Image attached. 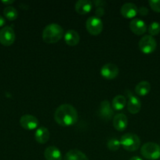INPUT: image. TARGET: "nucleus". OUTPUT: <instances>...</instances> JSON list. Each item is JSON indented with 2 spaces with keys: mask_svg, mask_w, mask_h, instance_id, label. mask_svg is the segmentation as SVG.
Returning a JSON list of instances; mask_svg holds the SVG:
<instances>
[{
  "mask_svg": "<svg viewBox=\"0 0 160 160\" xmlns=\"http://www.w3.org/2000/svg\"><path fill=\"white\" fill-rule=\"evenodd\" d=\"M78 119V112L72 105H61L54 112L55 121L62 127L72 126L76 123Z\"/></svg>",
  "mask_w": 160,
  "mask_h": 160,
  "instance_id": "f257e3e1",
  "label": "nucleus"
},
{
  "mask_svg": "<svg viewBox=\"0 0 160 160\" xmlns=\"http://www.w3.org/2000/svg\"><path fill=\"white\" fill-rule=\"evenodd\" d=\"M64 30L57 23H50L42 31V39L47 44H54L59 42L63 37Z\"/></svg>",
  "mask_w": 160,
  "mask_h": 160,
  "instance_id": "f03ea898",
  "label": "nucleus"
},
{
  "mask_svg": "<svg viewBox=\"0 0 160 160\" xmlns=\"http://www.w3.org/2000/svg\"><path fill=\"white\" fill-rule=\"evenodd\" d=\"M121 145L128 152H135L140 148L141 140L136 134L133 133H126L122 136L120 140Z\"/></svg>",
  "mask_w": 160,
  "mask_h": 160,
  "instance_id": "7ed1b4c3",
  "label": "nucleus"
},
{
  "mask_svg": "<svg viewBox=\"0 0 160 160\" xmlns=\"http://www.w3.org/2000/svg\"><path fill=\"white\" fill-rule=\"evenodd\" d=\"M141 153L147 159H158L160 158V146L155 142H147L141 147Z\"/></svg>",
  "mask_w": 160,
  "mask_h": 160,
  "instance_id": "20e7f679",
  "label": "nucleus"
},
{
  "mask_svg": "<svg viewBox=\"0 0 160 160\" xmlns=\"http://www.w3.org/2000/svg\"><path fill=\"white\" fill-rule=\"evenodd\" d=\"M157 43L155 39L151 35H144L139 42V48L144 54H151L155 52Z\"/></svg>",
  "mask_w": 160,
  "mask_h": 160,
  "instance_id": "39448f33",
  "label": "nucleus"
},
{
  "mask_svg": "<svg viewBox=\"0 0 160 160\" xmlns=\"http://www.w3.org/2000/svg\"><path fill=\"white\" fill-rule=\"evenodd\" d=\"M86 28L92 35H98L103 31V22L97 17H90L86 22Z\"/></svg>",
  "mask_w": 160,
  "mask_h": 160,
  "instance_id": "423d86ee",
  "label": "nucleus"
},
{
  "mask_svg": "<svg viewBox=\"0 0 160 160\" xmlns=\"http://www.w3.org/2000/svg\"><path fill=\"white\" fill-rule=\"evenodd\" d=\"M16 34L14 30L11 27H3L0 30V43L5 46L13 45L15 41Z\"/></svg>",
  "mask_w": 160,
  "mask_h": 160,
  "instance_id": "0eeeda50",
  "label": "nucleus"
},
{
  "mask_svg": "<svg viewBox=\"0 0 160 160\" xmlns=\"http://www.w3.org/2000/svg\"><path fill=\"white\" fill-rule=\"evenodd\" d=\"M119 67L114 63H107L100 69V74L107 80H112L119 75Z\"/></svg>",
  "mask_w": 160,
  "mask_h": 160,
  "instance_id": "6e6552de",
  "label": "nucleus"
},
{
  "mask_svg": "<svg viewBox=\"0 0 160 160\" xmlns=\"http://www.w3.org/2000/svg\"><path fill=\"white\" fill-rule=\"evenodd\" d=\"M20 124L24 129L31 131L35 130L39 126V120L35 117L32 115H24L20 119Z\"/></svg>",
  "mask_w": 160,
  "mask_h": 160,
  "instance_id": "1a4fd4ad",
  "label": "nucleus"
},
{
  "mask_svg": "<svg viewBox=\"0 0 160 160\" xmlns=\"http://www.w3.org/2000/svg\"><path fill=\"white\" fill-rule=\"evenodd\" d=\"M114 115V110L112 109V106H111V103L108 100H104L101 102L99 108V116L100 118L103 119L104 120H111Z\"/></svg>",
  "mask_w": 160,
  "mask_h": 160,
  "instance_id": "9d476101",
  "label": "nucleus"
},
{
  "mask_svg": "<svg viewBox=\"0 0 160 160\" xmlns=\"http://www.w3.org/2000/svg\"><path fill=\"white\" fill-rule=\"evenodd\" d=\"M129 99L127 102V109L131 114H136L141 111V102L136 96L133 95L131 92H127Z\"/></svg>",
  "mask_w": 160,
  "mask_h": 160,
  "instance_id": "9b49d317",
  "label": "nucleus"
},
{
  "mask_svg": "<svg viewBox=\"0 0 160 160\" xmlns=\"http://www.w3.org/2000/svg\"><path fill=\"white\" fill-rule=\"evenodd\" d=\"M130 28L133 34L136 35H142L147 31V25L144 20L134 18L130 21Z\"/></svg>",
  "mask_w": 160,
  "mask_h": 160,
  "instance_id": "f8f14e48",
  "label": "nucleus"
},
{
  "mask_svg": "<svg viewBox=\"0 0 160 160\" xmlns=\"http://www.w3.org/2000/svg\"><path fill=\"white\" fill-rule=\"evenodd\" d=\"M138 13V8L134 3L127 2L122 5L121 8V14L126 19L134 18Z\"/></svg>",
  "mask_w": 160,
  "mask_h": 160,
  "instance_id": "ddd939ff",
  "label": "nucleus"
},
{
  "mask_svg": "<svg viewBox=\"0 0 160 160\" xmlns=\"http://www.w3.org/2000/svg\"><path fill=\"white\" fill-rule=\"evenodd\" d=\"M113 127L118 131H123L128 125V118L124 113H118L113 118Z\"/></svg>",
  "mask_w": 160,
  "mask_h": 160,
  "instance_id": "4468645a",
  "label": "nucleus"
},
{
  "mask_svg": "<svg viewBox=\"0 0 160 160\" xmlns=\"http://www.w3.org/2000/svg\"><path fill=\"white\" fill-rule=\"evenodd\" d=\"M75 10L78 14L85 15L87 14L92 10L93 2L89 0H78L75 3Z\"/></svg>",
  "mask_w": 160,
  "mask_h": 160,
  "instance_id": "2eb2a0df",
  "label": "nucleus"
},
{
  "mask_svg": "<svg viewBox=\"0 0 160 160\" xmlns=\"http://www.w3.org/2000/svg\"><path fill=\"white\" fill-rule=\"evenodd\" d=\"M35 139L39 144H45L50 139V131L45 127H40L35 132Z\"/></svg>",
  "mask_w": 160,
  "mask_h": 160,
  "instance_id": "dca6fc26",
  "label": "nucleus"
},
{
  "mask_svg": "<svg viewBox=\"0 0 160 160\" xmlns=\"http://www.w3.org/2000/svg\"><path fill=\"white\" fill-rule=\"evenodd\" d=\"M44 156L46 160H62V153L55 146H49L44 152Z\"/></svg>",
  "mask_w": 160,
  "mask_h": 160,
  "instance_id": "f3484780",
  "label": "nucleus"
},
{
  "mask_svg": "<svg viewBox=\"0 0 160 160\" xmlns=\"http://www.w3.org/2000/svg\"><path fill=\"white\" fill-rule=\"evenodd\" d=\"M64 41L66 44L70 46H75L80 41V36L75 30H68L64 34Z\"/></svg>",
  "mask_w": 160,
  "mask_h": 160,
  "instance_id": "a211bd4d",
  "label": "nucleus"
},
{
  "mask_svg": "<svg viewBox=\"0 0 160 160\" xmlns=\"http://www.w3.org/2000/svg\"><path fill=\"white\" fill-rule=\"evenodd\" d=\"M64 160H89L86 154L78 149H72L66 153Z\"/></svg>",
  "mask_w": 160,
  "mask_h": 160,
  "instance_id": "6ab92c4d",
  "label": "nucleus"
},
{
  "mask_svg": "<svg viewBox=\"0 0 160 160\" xmlns=\"http://www.w3.org/2000/svg\"><path fill=\"white\" fill-rule=\"evenodd\" d=\"M151 84L146 81H141L138 83L135 88V92L139 96H145L150 92Z\"/></svg>",
  "mask_w": 160,
  "mask_h": 160,
  "instance_id": "aec40b11",
  "label": "nucleus"
},
{
  "mask_svg": "<svg viewBox=\"0 0 160 160\" xmlns=\"http://www.w3.org/2000/svg\"><path fill=\"white\" fill-rule=\"evenodd\" d=\"M125 104H126V99H125V97L122 95H116L113 98L112 102H111V106H112V108L115 110L120 111L124 109Z\"/></svg>",
  "mask_w": 160,
  "mask_h": 160,
  "instance_id": "412c9836",
  "label": "nucleus"
},
{
  "mask_svg": "<svg viewBox=\"0 0 160 160\" xmlns=\"http://www.w3.org/2000/svg\"><path fill=\"white\" fill-rule=\"evenodd\" d=\"M3 14H4L5 17L9 20H15L18 17L17 10L11 6L5 7L4 10H3Z\"/></svg>",
  "mask_w": 160,
  "mask_h": 160,
  "instance_id": "4be33fe9",
  "label": "nucleus"
},
{
  "mask_svg": "<svg viewBox=\"0 0 160 160\" xmlns=\"http://www.w3.org/2000/svg\"><path fill=\"white\" fill-rule=\"evenodd\" d=\"M107 145H108V149L111 150V151L115 152L119 149V148H120L121 146V143H120V141L114 138H111L109 141H108Z\"/></svg>",
  "mask_w": 160,
  "mask_h": 160,
  "instance_id": "5701e85b",
  "label": "nucleus"
},
{
  "mask_svg": "<svg viewBox=\"0 0 160 160\" xmlns=\"http://www.w3.org/2000/svg\"><path fill=\"white\" fill-rule=\"evenodd\" d=\"M148 33L149 35L155 36L158 35L160 33V23L158 22H152L148 28Z\"/></svg>",
  "mask_w": 160,
  "mask_h": 160,
  "instance_id": "b1692460",
  "label": "nucleus"
},
{
  "mask_svg": "<svg viewBox=\"0 0 160 160\" xmlns=\"http://www.w3.org/2000/svg\"><path fill=\"white\" fill-rule=\"evenodd\" d=\"M148 3L154 12H160V0H150Z\"/></svg>",
  "mask_w": 160,
  "mask_h": 160,
  "instance_id": "393cba45",
  "label": "nucleus"
},
{
  "mask_svg": "<svg viewBox=\"0 0 160 160\" xmlns=\"http://www.w3.org/2000/svg\"><path fill=\"white\" fill-rule=\"evenodd\" d=\"M138 12L141 16H146L148 14V9L145 6H141L140 9H138Z\"/></svg>",
  "mask_w": 160,
  "mask_h": 160,
  "instance_id": "a878e982",
  "label": "nucleus"
},
{
  "mask_svg": "<svg viewBox=\"0 0 160 160\" xmlns=\"http://www.w3.org/2000/svg\"><path fill=\"white\" fill-rule=\"evenodd\" d=\"M104 14V9L103 7H97L96 10V17L100 18Z\"/></svg>",
  "mask_w": 160,
  "mask_h": 160,
  "instance_id": "bb28decb",
  "label": "nucleus"
},
{
  "mask_svg": "<svg viewBox=\"0 0 160 160\" xmlns=\"http://www.w3.org/2000/svg\"><path fill=\"white\" fill-rule=\"evenodd\" d=\"M93 3H94L97 7H103L104 5H106V2L104 1H94Z\"/></svg>",
  "mask_w": 160,
  "mask_h": 160,
  "instance_id": "cd10ccee",
  "label": "nucleus"
},
{
  "mask_svg": "<svg viewBox=\"0 0 160 160\" xmlns=\"http://www.w3.org/2000/svg\"><path fill=\"white\" fill-rule=\"evenodd\" d=\"M6 23V20L4 19V17H3L2 16H0V28L3 27Z\"/></svg>",
  "mask_w": 160,
  "mask_h": 160,
  "instance_id": "c85d7f7f",
  "label": "nucleus"
},
{
  "mask_svg": "<svg viewBox=\"0 0 160 160\" xmlns=\"http://www.w3.org/2000/svg\"><path fill=\"white\" fill-rule=\"evenodd\" d=\"M2 2L5 5H7V6H9V5H11L12 3H13L14 1H13V0L12 1H2Z\"/></svg>",
  "mask_w": 160,
  "mask_h": 160,
  "instance_id": "c756f323",
  "label": "nucleus"
},
{
  "mask_svg": "<svg viewBox=\"0 0 160 160\" xmlns=\"http://www.w3.org/2000/svg\"><path fill=\"white\" fill-rule=\"evenodd\" d=\"M130 160H143V159H141V158H140L139 156H133V157H132Z\"/></svg>",
  "mask_w": 160,
  "mask_h": 160,
  "instance_id": "7c9ffc66",
  "label": "nucleus"
}]
</instances>
